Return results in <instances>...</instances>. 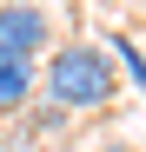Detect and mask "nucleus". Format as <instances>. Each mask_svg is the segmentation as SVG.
Segmentation results:
<instances>
[{"mask_svg": "<svg viewBox=\"0 0 146 152\" xmlns=\"http://www.w3.org/2000/svg\"><path fill=\"white\" fill-rule=\"evenodd\" d=\"M40 93H46V106H60V113H106L113 93H119V66L106 60V46H93V40H60L53 53H46Z\"/></svg>", "mask_w": 146, "mask_h": 152, "instance_id": "f257e3e1", "label": "nucleus"}, {"mask_svg": "<svg viewBox=\"0 0 146 152\" xmlns=\"http://www.w3.org/2000/svg\"><path fill=\"white\" fill-rule=\"evenodd\" d=\"M106 152H133V145H106Z\"/></svg>", "mask_w": 146, "mask_h": 152, "instance_id": "39448f33", "label": "nucleus"}, {"mask_svg": "<svg viewBox=\"0 0 146 152\" xmlns=\"http://www.w3.org/2000/svg\"><path fill=\"white\" fill-rule=\"evenodd\" d=\"M33 66H13V60H0V119H13V113H27L33 106Z\"/></svg>", "mask_w": 146, "mask_h": 152, "instance_id": "7ed1b4c3", "label": "nucleus"}, {"mask_svg": "<svg viewBox=\"0 0 146 152\" xmlns=\"http://www.w3.org/2000/svg\"><path fill=\"white\" fill-rule=\"evenodd\" d=\"M106 60H113V66H126V80L146 93V53H139V46H133L126 33H113V40H106Z\"/></svg>", "mask_w": 146, "mask_h": 152, "instance_id": "20e7f679", "label": "nucleus"}, {"mask_svg": "<svg viewBox=\"0 0 146 152\" xmlns=\"http://www.w3.org/2000/svg\"><path fill=\"white\" fill-rule=\"evenodd\" d=\"M40 53H53V20H46L33 0H7V7H0V60L33 66Z\"/></svg>", "mask_w": 146, "mask_h": 152, "instance_id": "f03ea898", "label": "nucleus"}]
</instances>
